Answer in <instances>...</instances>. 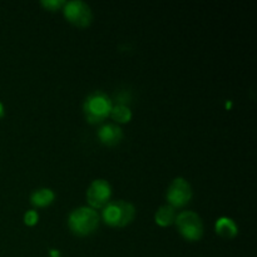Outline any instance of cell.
Instances as JSON below:
<instances>
[{
    "mask_svg": "<svg viewBox=\"0 0 257 257\" xmlns=\"http://www.w3.org/2000/svg\"><path fill=\"white\" fill-rule=\"evenodd\" d=\"M99 223V216L92 207H78L70 212L68 225L73 233L78 236H87L94 232Z\"/></svg>",
    "mask_w": 257,
    "mask_h": 257,
    "instance_id": "6da1fadb",
    "label": "cell"
},
{
    "mask_svg": "<svg viewBox=\"0 0 257 257\" xmlns=\"http://www.w3.org/2000/svg\"><path fill=\"white\" fill-rule=\"evenodd\" d=\"M103 220L105 223L114 227H123L130 225L136 216V208L132 203L125 201H109L103 207Z\"/></svg>",
    "mask_w": 257,
    "mask_h": 257,
    "instance_id": "7a4b0ae2",
    "label": "cell"
},
{
    "mask_svg": "<svg viewBox=\"0 0 257 257\" xmlns=\"http://www.w3.org/2000/svg\"><path fill=\"white\" fill-rule=\"evenodd\" d=\"M112 100L105 93L94 92L87 97L84 102L85 118L89 123H100L110 114Z\"/></svg>",
    "mask_w": 257,
    "mask_h": 257,
    "instance_id": "3957f363",
    "label": "cell"
},
{
    "mask_svg": "<svg viewBox=\"0 0 257 257\" xmlns=\"http://www.w3.org/2000/svg\"><path fill=\"white\" fill-rule=\"evenodd\" d=\"M177 230L186 240L197 241L203 235V223L200 216L192 211H183L176 216Z\"/></svg>",
    "mask_w": 257,
    "mask_h": 257,
    "instance_id": "277c9868",
    "label": "cell"
},
{
    "mask_svg": "<svg viewBox=\"0 0 257 257\" xmlns=\"http://www.w3.org/2000/svg\"><path fill=\"white\" fill-rule=\"evenodd\" d=\"M63 13L68 22L79 28L88 27L93 19L90 7L87 3L80 2V0H72V2L65 3L63 7Z\"/></svg>",
    "mask_w": 257,
    "mask_h": 257,
    "instance_id": "5b68a950",
    "label": "cell"
},
{
    "mask_svg": "<svg viewBox=\"0 0 257 257\" xmlns=\"http://www.w3.org/2000/svg\"><path fill=\"white\" fill-rule=\"evenodd\" d=\"M192 197L191 185L182 177H177L172 181L167 190V201L173 208L183 207L190 202Z\"/></svg>",
    "mask_w": 257,
    "mask_h": 257,
    "instance_id": "8992f818",
    "label": "cell"
},
{
    "mask_svg": "<svg viewBox=\"0 0 257 257\" xmlns=\"http://www.w3.org/2000/svg\"><path fill=\"white\" fill-rule=\"evenodd\" d=\"M112 196V188L105 180H95L90 183L87 191L88 203L92 208H103Z\"/></svg>",
    "mask_w": 257,
    "mask_h": 257,
    "instance_id": "52a82bcc",
    "label": "cell"
},
{
    "mask_svg": "<svg viewBox=\"0 0 257 257\" xmlns=\"http://www.w3.org/2000/svg\"><path fill=\"white\" fill-rule=\"evenodd\" d=\"M98 138L103 145L115 146L122 141L123 132L119 125L108 123V124L102 125L98 131Z\"/></svg>",
    "mask_w": 257,
    "mask_h": 257,
    "instance_id": "ba28073f",
    "label": "cell"
},
{
    "mask_svg": "<svg viewBox=\"0 0 257 257\" xmlns=\"http://www.w3.org/2000/svg\"><path fill=\"white\" fill-rule=\"evenodd\" d=\"M216 232L225 238H232L237 235V225L230 217H221L216 221Z\"/></svg>",
    "mask_w": 257,
    "mask_h": 257,
    "instance_id": "9c48e42d",
    "label": "cell"
},
{
    "mask_svg": "<svg viewBox=\"0 0 257 257\" xmlns=\"http://www.w3.org/2000/svg\"><path fill=\"white\" fill-rule=\"evenodd\" d=\"M54 192L50 188H40V190L34 191L30 196V201L37 207H45L49 206L54 201Z\"/></svg>",
    "mask_w": 257,
    "mask_h": 257,
    "instance_id": "30bf717a",
    "label": "cell"
},
{
    "mask_svg": "<svg viewBox=\"0 0 257 257\" xmlns=\"http://www.w3.org/2000/svg\"><path fill=\"white\" fill-rule=\"evenodd\" d=\"M176 216L177 215H176L175 208L170 205H166L158 208V211L156 212L155 218L156 222H157L158 225L165 227V226H170L172 225V223H175Z\"/></svg>",
    "mask_w": 257,
    "mask_h": 257,
    "instance_id": "8fae6325",
    "label": "cell"
},
{
    "mask_svg": "<svg viewBox=\"0 0 257 257\" xmlns=\"http://www.w3.org/2000/svg\"><path fill=\"white\" fill-rule=\"evenodd\" d=\"M109 115L115 120V122L127 123L130 122L131 118H132V110L130 109L128 105L117 104V105H113Z\"/></svg>",
    "mask_w": 257,
    "mask_h": 257,
    "instance_id": "7c38bea8",
    "label": "cell"
},
{
    "mask_svg": "<svg viewBox=\"0 0 257 257\" xmlns=\"http://www.w3.org/2000/svg\"><path fill=\"white\" fill-rule=\"evenodd\" d=\"M65 2L63 0H43L42 5L44 8H47L50 12H55V10H59L60 8L64 7Z\"/></svg>",
    "mask_w": 257,
    "mask_h": 257,
    "instance_id": "4fadbf2b",
    "label": "cell"
},
{
    "mask_svg": "<svg viewBox=\"0 0 257 257\" xmlns=\"http://www.w3.org/2000/svg\"><path fill=\"white\" fill-rule=\"evenodd\" d=\"M38 220H39V215H38L37 211L34 210L28 211V212L24 215V222L25 225L28 226H34L35 223L38 222Z\"/></svg>",
    "mask_w": 257,
    "mask_h": 257,
    "instance_id": "5bb4252c",
    "label": "cell"
},
{
    "mask_svg": "<svg viewBox=\"0 0 257 257\" xmlns=\"http://www.w3.org/2000/svg\"><path fill=\"white\" fill-rule=\"evenodd\" d=\"M131 100V93L127 92V90H122L117 94V102L118 104L127 105V103Z\"/></svg>",
    "mask_w": 257,
    "mask_h": 257,
    "instance_id": "9a60e30c",
    "label": "cell"
},
{
    "mask_svg": "<svg viewBox=\"0 0 257 257\" xmlns=\"http://www.w3.org/2000/svg\"><path fill=\"white\" fill-rule=\"evenodd\" d=\"M50 257H60V255H59V251H57V250H52V251H50Z\"/></svg>",
    "mask_w": 257,
    "mask_h": 257,
    "instance_id": "2e32d148",
    "label": "cell"
},
{
    "mask_svg": "<svg viewBox=\"0 0 257 257\" xmlns=\"http://www.w3.org/2000/svg\"><path fill=\"white\" fill-rule=\"evenodd\" d=\"M4 115V105H3V103L0 102V118Z\"/></svg>",
    "mask_w": 257,
    "mask_h": 257,
    "instance_id": "e0dca14e",
    "label": "cell"
}]
</instances>
